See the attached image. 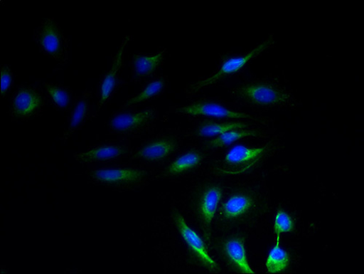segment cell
Listing matches in <instances>:
<instances>
[{
  "instance_id": "obj_1",
  "label": "cell",
  "mask_w": 364,
  "mask_h": 274,
  "mask_svg": "<svg viewBox=\"0 0 364 274\" xmlns=\"http://www.w3.org/2000/svg\"><path fill=\"white\" fill-rule=\"evenodd\" d=\"M232 102L242 108L254 111L294 109L301 102L293 91L274 75L258 77L242 75L224 86Z\"/></svg>"
},
{
  "instance_id": "obj_2",
  "label": "cell",
  "mask_w": 364,
  "mask_h": 274,
  "mask_svg": "<svg viewBox=\"0 0 364 274\" xmlns=\"http://www.w3.org/2000/svg\"><path fill=\"white\" fill-rule=\"evenodd\" d=\"M275 45L276 40L274 36L272 34L264 41L247 51L220 53L217 69L208 76L200 77L188 84L184 90L186 96L191 100L199 96L205 89L220 85L225 86L246 74L253 60Z\"/></svg>"
},
{
  "instance_id": "obj_3",
  "label": "cell",
  "mask_w": 364,
  "mask_h": 274,
  "mask_svg": "<svg viewBox=\"0 0 364 274\" xmlns=\"http://www.w3.org/2000/svg\"><path fill=\"white\" fill-rule=\"evenodd\" d=\"M167 113L175 114L195 121L235 120L264 125L270 120L267 117L247 111L221 97L203 96L194 98L186 105L169 107Z\"/></svg>"
},
{
  "instance_id": "obj_4",
  "label": "cell",
  "mask_w": 364,
  "mask_h": 274,
  "mask_svg": "<svg viewBox=\"0 0 364 274\" xmlns=\"http://www.w3.org/2000/svg\"><path fill=\"white\" fill-rule=\"evenodd\" d=\"M154 169L144 164L114 163L99 167L88 165L85 174L90 182L107 188L134 189L144 184Z\"/></svg>"
},
{
  "instance_id": "obj_5",
  "label": "cell",
  "mask_w": 364,
  "mask_h": 274,
  "mask_svg": "<svg viewBox=\"0 0 364 274\" xmlns=\"http://www.w3.org/2000/svg\"><path fill=\"white\" fill-rule=\"evenodd\" d=\"M159 118V110L156 107L118 110L108 119V135L129 139L150 135L154 132Z\"/></svg>"
},
{
  "instance_id": "obj_6",
  "label": "cell",
  "mask_w": 364,
  "mask_h": 274,
  "mask_svg": "<svg viewBox=\"0 0 364 274\" xmlns=\"http://www.w3.org/2000/svg\"><path fill=\"white\" fill-rule=\"evenodd\" d=\"M272 142L263 144H237L216 159L215 171L221 174H244L255 169L274 150Z\"/></svg>"
},
{
  "instance_id": "obj_7",
  "label": "cell",
  "mask_w": 364,
  "mask_h": 274,
  "mask_svg": "<svg viewBox=\"0 0 364 274\" xmlns=\"http://www.w3.org/2000/svg\"><path fill=\"white\" fill-rule=\"evenodd\" d=\"M181 143L182 136L179 132L173 130L169 133L161 132L141 142L134 149L129 160L146 166L164 164L178 153Z\"/></svg>"
},
{
  "instance_id": "obj_8",
  "label": "cell",
  "mask_w": 364,
  "mask_h": 274,
  "mask_svg": "<svg viewBox=\"0 0 364 274\" xmlns=\"http://www.w3.org/2000/svg\"><path fill=\"white\" fill-rule=\"evenodd\" d=\"M46 104L41 81L21 84L11 98L9 114L13 121H28L42 115Z\"/></svg>"
},
{
  "instance_id": "obj_9",
  "label": "cell",
  "mask_w": 364,
  "mask_h": 274,
  "mask_svg": "<svg viewBox=\"0 0 364 274\" xmlns=\"http://www.w3.org/2000/svg\"><path fill=\"white\" fill-rule=\"evenodd\" d=\"M34 41L40 51L64 68L69 63L70 41L54 18L43 20L34 30Z\"/></svg>"
},
{
  "instance_id": "obj_10",
  "label": "cell",
  "mask_w": 364,
  "mask_h": 274,
  "mask_svg": "<svg viewBox=\"0 0 364 274\" xmlns=\"http://www.w3.org/2000/svg\"><path fill=\"white\" fill-rule=\"evenodd\" d=\"M132 38V36H127L124 38L112 58L109 69L102 73L97 82L95 94L97 102L94 119L99 115L103 107L114 99L119 88L129 84L126 80L121 78L120 74L126 66L124 64L125 48Z\"/></svg>"
},
{
  "instance_id": "obj_11",
  "label": "cell",
  "mask_w": 364,
  "mask_h": 274,
  "mask_svg": "<svg viewBox=\"0 0 364 274\" xmlns=\"http://www.w3.org/2000/svg\"><path fill=\"white\" fill-rule=\"evenodd\" d=\"M133 151L131 139L117 138L91 145L82 153L75 154L74 157L77 163L87 166L114 164L129 159Z\"/></svg>"
},
{
  "instance_id": "obj_12",
  "label": "cell",
  "mask_w": 364,
  "mask_h": 274,
  "mask_svg": "<svg viewBox=\"0 0 364 274\" xmlns=\"http://www.w3.org/2000/svg\"><path fill=\"white\" fill-rule=\"evenodd\" d=\"M173 219L180 236L194 258L209 271L218 272V264L209 255L204 241L188 224L183 216L175 211L173 214Z\"/></svg>"
},
{
  "instance_id": "obj_13",
  "label": "cell",
  "mask_w": 364,
  "mask_h": 274,
  "mask_svg": "<svg viewBox=\"0 0 364 274\" xmlns=\"http://www.w3.org/2000/svg\"><path fill=\"white\" fill-rule=\"evenodd\" d=\"M168 54L166 48L154 53H134L129 63L131 81L141 85L159 75Z\"/></svg>"
},
{
  "instance_id": "obj_14",
  "label": "cell",
  "mask_w": 364,
  "mask_h": 274,
  "mask_svg": "<svg viewBox=\"0 0 364 274\" xmlns=\"http://www.w3.org/2000/svg\"><path fill=\"white\" fill-rule=\"evenodd\" d=\"M93 98V91L88 88L80 96L75 95L73 107L68 116V128L60 140L66 142L85 126L87 120L94 119L95 105L92 102Z\"/></svg>"
},
{
  "instance_id": "obj_15",
  "label": "cell",
  "mask_w": 364,
  "mask_h": 274,
  "mask_svg": "<svg viewBox=\"0 0 364 274\" xmlns=\"http://www.w3.org/2000/svg\"><path fill=\"white\" fill-rule=\"evenodd\" d=\"M256 125L245 121L201 120L197 121V125L191 130L183 133L179 132L182 137L210 139L234 130L251 128L257 127Z\"/></svg>"
},
{
  "instance_id": "obj_16",
  "label": "cell",
  "mask_w": 364,
  "mask_h": 274,
  "mask_svg": "<svg viewBox=\"0 0 364 274\" xmlns=\"http://www.w3.org/2000/svg\"><path fill=\"white\" fill-rule=\"evenodd\" d=\"M221 253L228 265L239 273H255L247 258L245 238L233 236L225 239L220 246Z\"/></svg>"
},
{
  "instance_id": "obj_17",
  "label": "cell",
  "mask_w": 364,
  "mask_h": 274,
  "mask_svg": "<svg viewBox=\"0 0 364 274\" xmlns=\"http://www.w3.org/2000/svg\"><path fill=\"white\" fill-rule=\"evenodd\" d=\"M256 206V201L250 194L237 192L227 198L219 206L220 218L226 222H233L245 218Z\"/></svg>"
},
{
  "instance_id": "obj_18",
  "label": "cell",
  "mask_w": 364,
  "mask_h": 274,
  "mask_svg": "<svg viewBox=\"0 0 364 274\" xmlns=\"http://www.w3.org/2000/svg\"><path fill=\"white\" fill-rule=\"evenodd\" d=\"M168 83V76L160 74L141 84L139 93L127 99L119 110L136 108L139 105L159 100L166 93Z\"/></svg>"
},
{
  "instance_id": "obj_19",
  "label": "cell",
  "mask_w": 364,
  "mask_h": 274,
  "mask_svg": "<svg viewBox=\"0 0 364 274\" xmlns=\"http://www.w3.org/2000/svg\"><path fill=\"white\" fill-rule=\"evenodd\" d=\"M205 160L201 149L196 147L187 148L178 153L167 163L164 173L168 176L181 175L200 167Z\"/></svg>"
},
{
  "instance_id": "obj_20",
  "label": "cell",
  "mask_w": 364,
  "mask_h": 274,
  "mask_svg": "<svg viewBox=\"0 0 364 274\" xmlns=\"http://www.w3.org/2000/svg\"><path fill=\"white\" fill-rule=\"evenodd\" d=\"M222 199L223 191L217 186L207 187L200 196L197 206L198 214L205 230L210 228Z\"/></svg>"
},
{
  "instance_id": "obj_21",
  "label": "cell",
  "mask_w": 364,
  "mask_h": 274,
  "mask_svg": "<svg viewBox=\"0 0 364 274\" xmlns=\"http://www.w3.org/2000/svg\"><path fill=\"white\" fill-rule=\"evenodd\" d=\"M266 137V132L256 127L237 129L225 132L217 137L206 139L204 142V146L209 150L217 152L226 149L234 143H238L240 140L262 139Z\"/></svg>"
},
{
  "instance_id": "obj_22",
  "label": "cell",
  "mask_w": 364,
  "mask_h": 274,
  "mask_svg": "<svg viewBox=\"0 0 364 274\" xmlns=\"http://www.w3.org/2000/svg\"><path fill=\"white\" fill-rule=\"evenodd\" d=\"M41 85L48 105L56 110L70 112L75 94L70 86L50 82H41Z\"/></svg>"
},
{
  "instance_id": "obj_23",
  "label": "cell",
  "mask_w": 364,
  "mask_h": 274,
  "mask_svg": "<svg viewBox=\"0 0 364 274\" xmlns=\"http://www.w3.org/2000/svg\"><path fill=\"white\" fill-rule=\"evenodd\" d=\"M290 265L289 254L277 242L265 262L266 270L269 273H279L285 271Z\"/></svg>"
},
{
  "instance_id": "obj_24",
  "label": "cell",
  "mask_w": 364,
  "mask_h": 274,
  "mask_svg": "<svg viewBox=\"0 0 364 274\" xmlns=\"http://www.w3.org/2000/svg\"><path fill=\"white\" fill-rule=\"evenodd\" d=\"M294 229V222L291 217L286 211L279 209L276 215L274 221V233L277 236V242L280 243L281 236L287 233H290Z\"/></svg>"
},
{
  "instance_id": "obj_25",
  "label": "cell",
  "mask_w": 364,
  "mask_h": 274,
  "mask_svg": "<svg viewBox=\"0 0 364 274\" xmlns=\"http://www.w3.org/2000/svg\"><path fill=\"white\" fill-rule=\"evenodd\" d=\"M1 98H6L15 85L14 73L8 65L1 67Z\"/></svg>"
}]
</instances>
